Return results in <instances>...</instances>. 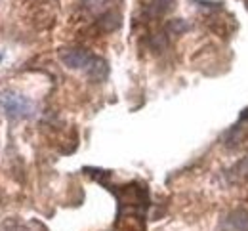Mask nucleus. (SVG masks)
Returning <instances> with one entry per match:
<instances>
[{"instance_id": "1", "label": "nucleus", "mask_w": 248, "mask_h": 231, "mask_svg": "<svg viewBox=\"0 0 248 231\" xmlns=\"http://www.w3.org/2000/svg\"><path fill=\"white\" fill-rule=\"evenodd\" d=\"M60 60L65 67L75 71H84V75L93 82H103L109 75V65L105 60L93 56L86 48H63Z\"/></svg>"}, {"instance_id": "5", "label": "nucleus", "mask_w": 248, "mask_h": 231, "mask_svg": "<svg viewBox=\"0 0 248 231\" xmlns=\"http://www.w3.org/2000/svg\"><path fill=\"white\" fill-rule=\"evenodd\" d=\"M227 178H229V182H233V184L248 182V157L241 159L237 165L233 166V168L227 172Z\"/></svg>"}, {"instance_id": "2", "label": "nucleus", "mask_w": 248, "mask_h": 231, "mask_svg": "<svg viewBox=\"0 0 248 231\" xmlns=\"http://www.w3.org/2000/svg\"><path fill=\"white\" fill-rule=\"evenodd\" d=\"M0 111L8 117V119H29L34 113V103L27 96L19 94V92H0Z\"/></svg>"}, {"instance_id": "3", "label": "nucleus", "mask_w": 248, "mask_h": 231, "mask_svg": "<svg viewBox=\"0 0 248 231\" xmlns=\"http://www.w3.org/2000/svg\"><path fill=\"white\" fill-rule=\"evenodd\" d=\"M221 231H248V208L231 210L221 222Z\"/></svg>"}, {"instance_id": "4", "label": "nucleus", "mask_w": 248, "mask_h": 231, "mask_svg": "<svg viewBox=\"0 0 248 231\" xmlns=\"http://www.w3.org/2000/svg\"><path fill=\"white\" fill-rule=\"evenodd\" d=\"M176 0H149L145 12L149 17H160L164 14H168L172 8H174Z\"/></svg>"}, {"instance_id": "6", "label": "nucleus", "mask_w": 248, "mask_h": 231, "mask_svg": "<svg viewBox=\"0 0 248 231\" xmlns=\"http://www.w3.org/2000/svg\"><path fill=\"white\" fill-rule=\"evenodd\" d=\"M0 62H2V54H0Z\"/></svg>"}]
</instances>
